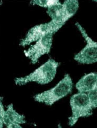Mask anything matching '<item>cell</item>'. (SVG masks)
Wrapping results in <instances>:
<instances>
[{
    "label": "cell",
    "mask_w": 97,
    "mask_h": 128,
    "mask_svg": "<svg viewBox=\"0 0 97 128\" xmlns=\"http://www.w3.org/2000/svg\"><path fill=\"white\" fill-rule=\"evenodd\" d=\"M59 65L53 60H48L30 74L24 77L16 78L15 83L22 85L34 82L41 84H48L53 80Z\"/></svg>",
    "instance_id": "6da1fadb"
},
{
    "label": "cell",
    "mask_w": 97,
    "mask_h": 128,
    "mask_svg": "<svg viewBox=\"0 0 97 128\" xmlns=\"http://www.w3.org/2000/svg\"><path fill=\"white\" fill-rule=\"evenodd\" d=\"M70 104L72 111V116L68 118L70 126L75 125L80 118L88 117L93 114V108L86 93L78 92L73 95L70 98Z\"/></svg>",
    "instance_id": "3957f363"
},
{
    "label": "cell",
    "mask_w": 97,
    "mask_h": 128,
    "mask_svg": "<svg viewBox=\"0 0 97 128\" xmlns=\"http://www.w3.org/2000/svg\"><path fill=\"white\" fill-rule=\"evenodd\" d=\"M97 86V73H91L84 75L76 84L79 92L87 93Z\"/></svg>",
    "instance_id": "52a82bcc"
},
{
    "label": "cell",
    "mask_w": 97,
    "mask_h": 128,
    "mask_svg": "<svg viewBox=\"0 0 97 128\" xmlns=\"http://www.w3.org/2000/svg\"><path fill=\"white\" fill-rule=\"evenodd\" d=\"M90 102L94 108L97 107V86L87 93Z\"/></svg>",
    "instance_id": "ba28073f"
},
{
    "label": "cell",
    "mask_w": 97,
    "mask_h": 128,
    "mask_svg": "<svg viewBox=\"0 0 97 128\" xmlns=\"http://www.w3.org/2000/svg\"><path fill=\"white\" fill-rule=\"evenodd\" d=\"M25 117L18 114L14 109L12 104L8 105L7 110H4V107L0 102V128L4 123L8 128H21V124L26 122Z\"/></svg>",
    "instance_id": "5b68a950"
},
{
    "label": "cell",
    "mask_w": 97,
    "mask_h": 128,
    "mask_svg": "<svg viewBox=\"0 0 97 128\" xmlns=\"http://www.w3.org/2000/svg\"><path fill=\"white\" fill-rule=\"evenodd\" d=\"M52 36L48 34L42 38L36 44L25 52L26 55L31 58L32 64H35L41 56L49 52Z\"/></svg>",
    "instance_id": "8992f818"
},
{
    "label": "cell",
    "mask_w": 97,
    "mask_h": 128,
    "mask_svg": "<svg viewBox=\"0 0 97 128\" xmlns=\"http://www.w3.org/2000/svg\"><path fill=\"white\" fill-rule=\"evenodd\" d=\"M73 84L72 78L67 74L54 87L34 96L35 101L51 106L56 102L66 96L72 92Z\"/></svg>",
    "instance_id": "7a4b0ae2"
},
{
    "label": "cell",
    "mask_w": 97,
    "mask_h": 128,
    "mask_svg": "<svg viewBox=\"0 0 97 128\" xmlns=\"http://www.w3.org/2000/svg\"><path fill=\"white\" fill-rule=\"evenodd\" d=\"M87 42L86 46L74 57V60L83 64H90L97 62V42L89 37L86 30L78 22L75 24Z\"/></svg>",
    "instance_id": "277c9868"
}]
</instances>
